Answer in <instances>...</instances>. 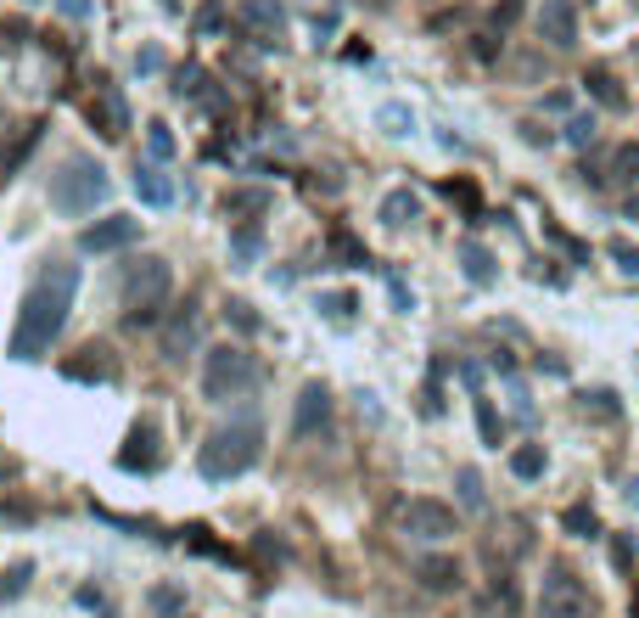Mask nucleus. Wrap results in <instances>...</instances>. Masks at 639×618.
Returning a JSON list of instances; mask_svg holds the SVG:
<instances>
[{"label":"nucleus","instance_id":"obj_1","mask_svg":"<svg viewBox=\"0 0 639 618\" xmlns=\"http://www.w3.org/2000/svg\"><path fill=\"white\" fill-rule=\"evenodd\" d=\"M74 299H79V265H62L56 258V265H46L40 276H34V287L23 292L12 343H7L12 361H46L51 343L67 327V315H74Z\"/></svg>","mask_w":639,"mask_h":618},{"label":"nucleus","instance_id":"obj_2","mask_svg":"<svg viewBox=\"0 0 639 618\" xmlns=\"http://www.w3.org/2000/svg\"><path fill=\"white\" fill-rule=\"evenodd\" d=\"M258 455H264V428H258V416H230L225 428H214L208 444L196 450V472L208 478V483H230V478L253 472Z\"/></svg>","mask_w":639,"mask_h":618},{"label":"nucleus","instance_id":"obj_3","mask_svg":"<svg viewBox=\"0 0 639 618\" xmlns=\"http://www.w3.org/2000/svg\"><path fill=\"white\" fill-rule=\"evenodd\" d=\"M168 299H175V265L157 253H141L135 265L124 270V327L141 332V327H157Z\"/></svg>","mask_w":639,"mask_h":618},{"label":"nucleus","instance_id":"obj_4","mask_svg":"<svg viewBox=\"0 0 639 618\" xmlns=\"http://www.w3.org/2000/svg\"><path fill=\"white\" fill-rule=\"evenodd\" d=\"M107 198H113V180H107V169H101L95 157H79L74 152L51 175V209L56 214H95Z\"/></svg>","mask_w":639,"mask_h":618},{"label":"nucleus","instance_id":"obj_5","mask_svg":"<svg viewBox=\"0 0 639 618\" xmlns=\"http://www.w3.org/2000/svg\"><path fill=\"white\" fill-rule=\"evenodd\" d=\"M258 382H264V366L253 361L247 349H235V343L208 349V361H202V394H208L214 405H225V400H247Z\"/></svg>","mask_w":639,"mask_h":618},{"label":"nucleus","instance_id":"obj_6","mask_svg":"<svg viewBox=\"0 0 639 618\" xmlns=\"http://www.w3.org/2000/svg\"><path fill=\"white\" fill-rule=\"evenodd\" d=\"M533 613H538V618H589L595 602H589V591H584V579L572 573L566 563H550L545 579H538V602H533Z\"/></svg>","mask_w":639,"mask_h":618},{"label":"nucleus","instance_id":"obj_7","mask_svg":"<svg viewBox=\"0 0 639 618\" xmlns=\"http://www.w3.org/2000/svg\"><path fill=\"white\" fill-rule=\"evenodd\" d=\"M393 529L404 534V540H421V545H444L449 534H455V506H444V501H404L398 512H393Z\"/></svg>","mask_w":639,"mask_h":618},{"label":"nucleus","instance_id":"obj_8","mask_svg":"<svg viewBox=\"0 0 639 618\" xmlns=\"http://www.w3.org/2000/svg\"><path fill=\"white\" fill-rule=\"evenodd\" d=\"M235 28L258 51H276L286 40V7L281 0H235Z\"/></svg>","mask_w":639,"mask_h":618},{"label":"nucleus","instance_id":"obj_9","mask_svg":"<svg viewBox=\"0 0 639 618\" xmlns=\"http://www.w3.org/2000/svg\"><path fill=\"white\" fill-rule=\"evenodd\" d=\"M85 118L101 141H124L129 136V102H124V90L107 85V79H95V96L85 102Z\"/></svg>","mask_w":639,"mask_h":618},{"label":"nucleus","instance_id":"obj_10","mask_svg":"<svg viewBox=\"0 0 639 618\" xmlns=\"http://www.w3.org/2000/svg\"><path fill=\"white\" fill-rule=\"evenodd\" d=\"M163 467V433H157V421L152 416H141L129 428V439H124V450H118V472H157Z\"/></svg>","mask_w":639,"mask_h":618},{"label":"nucleus","instance_id":"obj_11","mask_svg":"<svg viewBox=\"0 0 639 618\" xmlns=\"http://www.w3.org/2000/svg\"><path fill=\"white\" fill-rule=\"evenodd\" d=\"M533 28H538V40H545L550 51H572L578 46V7H572V0H545L538 17H533Z\"/></svg>","mask_w":639,"mask_h":618},{"label":"nucleus","instance_id":"obj_12","mask_svg":"<svg viewBox=\"0 0 639 618\" xmlns=\"http://www.w3.org/2000/svg\"><path fill=\"white\" fill-rule=\"evenodd\" d=\"M135 237H141V219H135V214H107V219L85 225V231H79V248H85V253H118V248H129Z\"/></svg>","mask_w":639,"mask_h":618},{"label":"nucleus","instance_id":"obj_13","mask_svg":"<svg viewBox=\"0 0 639 618\" xmlns=\"http://www.w3.org/2000/svg\"><path fill=\"white\" fill-rule=\"evenodd\" d=\"M331 421V388L325 382H303V394H297V411H292V433L297 439H309L320 433Z\"/></svg>","mask_w":639,"mask_h":618},{"label":"nucleus","instance_id":"obj_14","mask_svg":"<svg viewBox=\"0 0 639 618\" xmlns=\"http://www.w3.org/2000/svg\"><path fill=\"white\" fill-rule=\"evenodd\" d=\"M62 377H74V382H113L118 377V361H113V349H79V361H62Z\"/></svg>","mask_w":639,"mask_h":618},{"label":"nucleus","instance_id":"obj_15","mask_svg":"<svg viewBox=\"0 0 639 618\" xmlns=\"http://www.w3.org/2000/svg\"><path fill=\"white\" fill-rule=\"evenodd\" d=\"M40 141H46V118H28V124L17 129V141H12L7 152H0V175L17 180V175H23V164L34 157V147H40Z\"/></svg>","mask_w":639,"mask_h":618},{"label":"nucleus","instance_id":"obj_16","mask_svg":"<svg viewBox=\"0 0 639 618\" xmlns=\"http://www.w3.org/2000/svg\"><path fill=\"white\" fill-rule=\"evenodd\" d=\"M196 349V310H175L168 315V327H163V361H186V354Z\"/></svg>","mask_w":639,"mask_h":618},{"label":"nucleus","instance_id":"obj_17","mask_svg":"<svg viewBox=\"0 0 639 618\" xmlns=\"http://www.w3.org/2000/svg\"><path fill=\"white\" fill-rule=\"evenodd\" d=\"M325 253H331V265H343V270H365L370 265V248L348 231V225H331L325 231Z\"/></svg>","mask_w":639,"mask_h":618},{"label":"nucleus","instance_id":"obj_18","mask_svg":"<svg viewBox=\"0 0 639 618\" xmlns=\"http://www.w3.org/2000/svg\"><path fill=\"white\" fill-rule=\"evenodd\" d=\"M258 253H264V231H258V219H242L230 231V270H253L258 265Z\"/></svg>","mask_w":639,"mask_h":618},{"label":"nucleus","instance_id":"obj_19","mask_svg":"<svg viewBox=\"0 0 639 618\" xmlns=\"http://www.w3.org/2000/svg\"><path fill=\"white\" fill-rule=\"evenodd\" d=\"M135 198H141L146 209H168L175 203V186H168V175L157 164H135Z\"/></svg>","mask_w":639,"mask_h":618},{"label":"nucleus","instance_id":"obj_20","mask_svg":"<svg viewBox=\"0 0 639 618\" xmlns=\"http://www.w3.org/2000/svg\"><path fill=\"white\" fill-rule=\"evenodd\" d=\"M416 579H421V591H460V563L455 557H421L416 563Z\"/></svg>","mask_w":639,"mask_h":618},{"label":"nucleus","instance_id":"obj_21","mask_svg":"<svg viewBox=\"0 0 639 618\" xmlns=\"http://www.w3.org/2000/svg\"><path fill=\"white\" fill-rule=\"evenodd\" d=\"M589 96H595V102L605 108V113H628V90L617 85V74H605V68H589L584 79H578Z\"/></svg>","mask_w":639,"mask_h":618},{"label":"nucleus","instance_id":"obj_22","mask_svg":"<svg viewBox=\"0 0 639 618\" xmlns=\"http://www.w3.org/2000/svg\"><path fill=\"white\" fill-rule=\"evenodd\" d=\"M605 180H617V186H628V191H639V141H623V147H612V157H605V169H600Z\"/></svg>","mask_w":639,"mask_h":618},{"label":"nucleus","instance_id":"obj_23","mask_svg":"<svg viewBox=\"0 0 639 618\" xmlns=\"http://www.w3.org/2000/svg\"><path fill=\"white\" fill-rule=\"evenodd\" d=\"M444 198H449V203H460L471 225H483V219H488V214H483V191H477V180H465V175L444 180Z\"/></svg>","mask_w":639,"mask_h":618},{"label":"nucleus","instance_id":"obj_24","mask_svg":"<svg viewBox=\"0 0 639 618\" xmlns=\"http://www.w3.org/2000/svg\"><path fill=\"white\" fill-rule=\"evenodd\" d=\"M561 529H566L572 540H600V512H595L589 501H572V506L561 512Z\"/></svg>","mask_w":639,"mask_h":618},{"label":"nucleus","instance_id":"obj_25","mask_svg":"<svg viewBox=\"0 0 639 618\" xmlns=\"http://www.w3.org/2000/svg\"><path fill=\"white\" fill-rule=\"evenodd\" d=\"M269 209V191L264 186H242V191H225V214L230 219H258Z\"/></svg>","mask_w":639,"mask_h":618},{"label":"nucleus","instance_id":"obj_26","mask_svg":"<svg viewBox=\"0 0 639 618\" xmlns=\"http://www.w3.org/2000/svg\"><path fill=\"white\" fill-rule=\"evenodd\" d=\"M382 225H393V231H398V225H410L416 214H421V203H416V191L410 186H398V191H387V198H382Z\"/></svg>","mask_w":639,"mask_h":618},{"label":"nucleus","instance_id":"obj_27","mask_svg":"<svg viewBox=\"0 0 639 618\" xmlns=\"http://www.w3.org/2000/svg\"><path fill=\"white\" fill-rule=\"evenodd\" d=\"M460 270H465L471 287H488L494 281V253L477 248V242H460Z\"/></svg>","mask_w":639,"mask_h":618},{"label":"nucleus","instance_id":"obj_28","mask_svg":"<svg viewBox=\"0 0 639 618\" xmlns=\"http://www.w3.org/2000/svg\"><path fill=\"white\" fill-rule=\"evenodd\" d=\"M180 540H186L191 551H202V557H214V563H225V568H230V563H242V557H235V551H230V545H219V540H214L208 529H202V524H186V529H180Z\"/></svg>","mask_w":639,"mask_h":618},{"label":"nucleus","instance_id":"obj_29","mask_svg":"<svg viewBox=\"0 0 639 618\" xmlns=\"http://www.w3.org/2000/svg\"><path fill=\"white\" fill-rule=\"evenodd\" d=\"M511 478H522V483L545 478V444H516L511 450Z\"/></svg>","mask_w":639,"mask_h":618},{"label":"nucleus","instance_id":"obj_30","mask_svg":"<svg viewBox=\"0 0 639 618\" xmlns=\"http://www.w3.org/2000/svg\"><path fill=\"white\" fill-rule=\"evenodd\" d=\"M455 483H460V506H465V512H483V506H488V495H483V478H477V467H460V472H455Z\"/></svg>","mask_w":639,"mask_h":618},{"label":"nucleus","instance_id":"obj_31","mask_svg":"<svg viewBox=\"0 0 639 618\" xmlns=\"http://www.w3.org/2000/svg\"><path fill=\"white\" fill-rule=\"evenodd\" d=\"M225 320H230L235 332H247V338H253V332H264V320H258V310H253L247 299H230V304H225Z\"/></svg>","mask_w":639,"mask_h":618},{"label":"nucleus","instance_id":"obj_32","mask_svg":"<svg viewBox=\"0 0 639 618\" xmlns=\"http://www.w3.org/2000/svg\"><path fill=\"white\" fill-rule=\"evenodd\" d=\"M477 433H483V444H488V450H499V444H504V421H499V411H494L488 400H477Z\"/></svg>","mask_w":639,"mask_h":618},{"label":"nucleus","instance_id":"obj_33","mask_svg":"<svg viewBox=\"0 0 639 618\" xmlns=\"http://www.w3.org/2000/svg\"><path fill=\"white\" fill-rule=\"evenodd\" d=\"M376 124L387 129V136H410V129H416V113L404 108V102H387V108L376 113Z\"/></svg>","mask_w":639,"mask_h":618},{"label":"nucleus","instance_id":"obj_34","mask_svg":"<svg viewBox=\"0 0 639 618\" xmlns=\"http://www.w3.org/2000/svg\"><path fill=\"white\" fill-rule=\"evenodd\" d=\"M566 147H595V113H578V118H566Z\"/></svg>","mask_w":639,"mask_h":618},{"label":"nucleus","instance_id":"obj_35","mask_svg":"<svg viewBox=\"0 0 639 618\" xmlns=\"http://www.w3.org/2000/svg\"><path fill=\"white\" fill-rule=\"evenodd\" d=\"M584 411H595V416H605V421H612V416H623V405H617V394H612V388H595V394H584Z\"/></svg>","mask_w":639,"mask_h":618},{"label":"nucleus","instance_id":"obj_36","mask_svg":"<svg viewBox=\"0 0 639 618\" xmlns=\"http://www.w3.org/2000/svg\"><path fill=\"white\" fill-rule=\"evenodd\" d=\"M545 237H550V242H555V248H561L566 258H578V265H584V258H589V242H578V237H566V231H561V225H545Z\"/></svg>","mask_w":639,"mask_h":618},{"label":"nucleus","instance_id":"obj_37","mask_svg":"<svg viewBox=\"0 0 639 618\" xmlns=\"http://www.w3.org/2000/svg\"><path fill=\"white\" fill-rule=\"evenodd\" d=\"M320 310H325L331 320H348V315L359 310V299H354V292H325V299H320Z\"/></svg>","mask_w":639,"mask_h":618},{"label":"nucleus","instance_id":"obj_38","mask_svg":"<svg viewBox=\"0 0 639 618\" xmlns=\"http://www.w3.org/2000/svg\"><path fill=\"white\" fill-rule=\"evenodd\" d=\"M28 573H34V563H17L7 579H0V602H12V596H23L28 591Z\"/></svg>","mask_w":639,"mask_h":618},{"label":"nucleus","instance_id":"obj_39","mask_svg":"<svg viewBox=\"0 0 639 618\" xmlns=\"http://www.w3.org/2000/svg\"><path fill=\"white\" fill-rule=\"evenodd\" d=\"M219 23H225V7H219V0H208V7L196 12V35H202V40H214V35H219Z\"/></svg>","mask_w":639,"mask_h":618},{"label":"nucleus","instance_id":"obj_40","mask_svg":"<svg viewBox=\"0 0 639 618\" xmlns=\"http://www.w3.org/2000/svg\"><path fill=\"white\" fill-rule=\"evenodd\" d=\"M605 253L617 258V270H623V276H639V242H612Z\"/></svg>","mask_w":639,"mask_h":618},{"label":"nucleus","instance_id":"obj_41","mask_svg":"<svg viewBox=\"0 0 639 618\" xmlns=\"http://www.w3.org/2000/svg\"><path fill=\"white\" fill-rule=\"evenodd\" d=\"M146 141H152V157H175V136H168V124H146Z\"/></svg>","mask_w":639,"mask_h":618},{"label":"nucleus","instance_id":"obj_42","mask_svg":"<svg viewBox=\"0 0 639 618\" xmlns=\"http://www.w3.org/2000/svg\"><path fill=\"white\" fill-rule=\"evenodd\" d=\"M522 7H527V0H499V7H494V28H499V35L522 17Z\"/></svg>","mask_w":639,"mask_h":618},{"label":"nucleus","instance_id":"obj_43","mask_svg":"<svg viewBox=\"0 0 639 618\" xmlns=\"http://www.w3.org/2000/svg\"><path fill=\"white\" fill-rule=\"evenodd\" d=\"M253 551H258V557H276V563H286V545H281L276 534H269V529H264V534H253Z\"/></svg>","mask_w":639,"mask_h":618},{"label":"nucleus","instance_id":"obj_44","mask_svg":"<svg viewBox=\"0 0 639 618\" xmlns=\"http://www.w3.org/2000/svg\"><path fill=\"white\" fill-rule=\"evenodd\" d=\"M612 563H617V573H628V568H634V540H628V534H617V540H612Z\"/></svg>","mask_w":639,"mask_h":618},{"label":"nucleus","instance_id":"obj_45","mask_svg":"<svg viewBox=\"0 0 639 618\" xmlns=\"http://www.w3.org/2000/svg\"><path fill=\"white\" fill-rule=\"evenodd\" d=\"M152 607L157 613H180L186 602H180V591H152Z\"/></svg>","mask_w":639,"mask_h":618},{"label":"nucleus","instance_id":"obj_46","mask_svg":"<svg viewBox=\"0 0 639 618\" xmlns=\"http://www.w3.org/2000/svg\"><path fill=\"white\" fill-rule=\"evenodd\" d=\"M387 292H393V304H398V310H410V304H416V299H410V287H404L398 276H387Z\"/></svg>","mask_w":639,"mask_h":618},{"label":"nucleus","instance_id":"obj_47","mask_svg":"<svg viewBox=\"0 0 639 618\" xmlns=\"http://www.w3.org/2000/svg\"><path fill=\"white\" fill-rule=\"evenodd\" d=\"M135 68H141V74H157V68H163V56H157V51H152V46H146V51H141V56H135Z\"/></svg>","mask_w":639,"mask_h":618},{"label":"nucleus","instance_id":"obj_48","mask_svg":"<svg viewBox=\"0 0 639 618\" xmlns=\"http://www.w3.org/2000/svg\"><path fill=\"white\" fill-rule=\"evenodd\" d=\"M477 56H483V62H494V56H499V46H494V35H477Z\"/></svg>","mask_w":639,"mask_h":618},{"label":"nucleus","instance_id":"obj_49","mask_svg":"<svg viewBox=\"0 0 639 618\" xmlns=\"http://www.w3.org/2000/svg\"><path fill=\"white\" fill-rule=\"evenodd\" d=\"M56 7H62L67 17H85V12H90V0H56Z\"/></svg>","mask_w":639,"mask_h":618},{"label":"nucleus","instance_id":"obj_50","mask_svg":"<svg viewBox=\"0 0 639 618\" xmlns=\"http://www.w3.org/2000/svg\"><path fill=\"white\" fill-rule=\"evenodd\" d=\"M628 219H639V191H628Z\"/></svg>","mask_w":639,"mask_h":618},{"label":"nucleus","instance_id":"obj_51","mask_svg":"<svg viewBox=\"0 0 639 618\" xmlns=\"http://www.w3.org/2000/svg\"><path fill=\"white\" fill-rule=\"evenodd\" d=\"M628 501H634V506H639V478H634V483H628Z\"/></svg>","mask_w":639,"mask_h":618},{"label":"nucleus","instance_id":"obj_52","mask_svg":"<svg viewBox=\"0 0 639 618\" xmlns=\"http://www.w3.org/2000/svg\"><path fill=\"white\" fill-rule=\"evenodd\" d=\"M163 7H168V12H180V0H163Z\"/></svg>","mask_w":639,"mask_h":618},{"label":"nucleus","instance_id":"obj_53","mask_svg":"<svg viewBox=\"0 0 639 618\" xmlns=\"http://www.w3.org/2000/svg\"><path fill=\"white\" fill-rule=\"evenodd\" d=\"M0 129H7V108H0Z\"/></svg>","mask_w":639,"mask_h":618}]
</instances>
